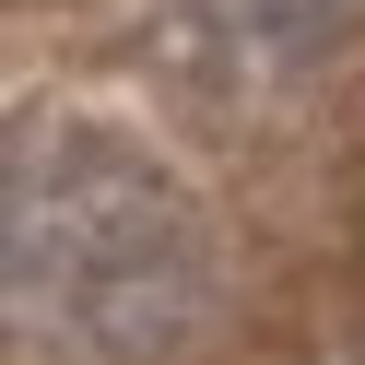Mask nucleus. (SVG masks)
<instances>
[{
  "label": "nucleus",
  "mask_w": 365,
  "mask_h": 365,
  "mask_svg": "<svg viewBox=\"0 0 365 365\" xmlns=\"http://www.w3.org/2000/svg\"><path fill=\"white\" fill-rule=\"evenodd\" d=\"M12 271H24V294H59L71 318L118 307L130 330H153L189 294L200 247H189V212H177L165 165H142L118 142H59V153H24Z\"/></svg>",
  "instance_id": "1"
}]
</instances>
